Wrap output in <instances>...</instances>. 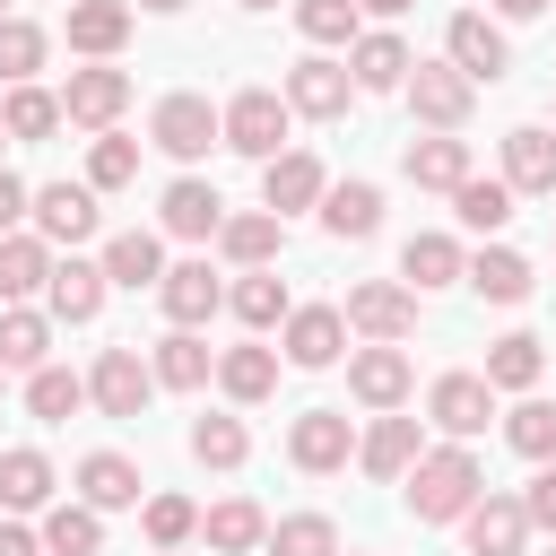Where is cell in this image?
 Here are the masks:
<instances>
[{"mask_svg": "<svg viewBox=\"0 0 556 556\" xmlns=\"http://www.w3.org/2000/svg\"><path fill=\"white\" fill-rule=\"evenodd\" d=\"M417 452H426V434H417V417H400V408H382V417L356 434V469L382 478V486H400V478L417 469Z\"/></svg>", "mask_w": 556, "mask_h": 556, "instance_id": "cell-16", "label": "cell"}, {"mask_svg": "<svg viewBox=\"0 0 556 556\" xmlns=\"http://www.w3.org/2000/svg\"><path fill=\"white\" fill-rule=\"evenodd\" d=\"M408 391H417V365H408V348L400 339H365V348H348V400L356 408H408Z\"/></svg>", "mask_w": 556, "mask_h": 556, "instance_id": "cell-4", "label": "cell"}, {"mask_svg": "<svg viewBox=\"0 0 556 556\" xmlns=\"http://www.w3.org/2000/svg\"><path fill=\"white\" fill-rule=\"evenodd\" d=\"M191 460H200V469H243V460H252L243 417H200V426H191Z\"/></svg>", "mask_w": 556, "mask_h": 556, "instance_id": "cell-47", "label": "cell"}, {"mask_svg": "<svg viewBox=\"0 0 556 556\" xmlns=\"http://www.w3.org/2000/svg\"><path fill=\"white\" fill-rule=\"evenodd\" d=\"M217 113H226V148L252 156V165H269L278 148H295V139H287V130H295V104H287L278 87H243V96H226Z\"/></svg>", "mask_w": 556, "mask_h": 556, "instance_id": "cell-2", "label": "cell"}, {"mask_svg": "<svg viewBox=\"0 0 556 556\" xmlns=\"http://www.w3.org/2000/svg\"><path fill=\"white\" fill-rule=\"evenodd\" d=\"M469 287H478L486 304H521L539 278H530V261H521L513 243H478V252H469Z\"/></svg>", "mask_w": 556, "mask_h": 556, "instance_id": "cell-34", "label": "cell"}, {"mask_svg": "<svg viewBox=\"0 0 556 556\" xmlns=\"http://www.w3.org/2000/svg\"><path fill=\"white\" fill-rule=\"evenodd\" d=\"M200 539H208V556H261L269 547V513L252 495H226V504L200 513Z\"/></svg>", "mask_w": 556, "mask_h": 556, "instance_id": "cell-26", "label": "cell"}, {"mask_svg": "<svg viewBox=\"0 0 556 556\" xmlns=\"http://www.w3.org/2000/svg\"><path fill=\"white\" fill-rule=\"evenodd\" d=\"M96 200H104L96 182H43V191H35V217H26V226H35V235H43L52 252H78V243L96 235V217H104Z\"/></svg>", "mask_w": 556, "mask_h": 556, "instance_id": "cell-10", "label": "cell"}, {"mask_svg": "<svg viewBox=\"0 0 556 556\" xmlns=\"http://www.w3.org/2000/svg\"><path fill=\"white\" fill-rule=\"evenodd\" d=\"M61 113H70L78 130H113V122L130 113V70H113V61L70 70V78H61Z\"/></svg>", "mask_w": 556, "mask_h": 556, "instance_id": "cell-9", "label": "cell"}, {"mask_svg": "<svg viewBox=\"0 0 556 556\" xmlns=\"http://www.w3.org/2000/svg\"><path fill=\"white\" fill-rule=\"evenodd\" d=\"M295 35H304L313 52L356 43V35H365V9H356V0H295Z\"/></svg>", "mask_w": 556, "mask_h": 556, "instance_id": "cell-43", "label": "cell"}, {"mask_svg": "<svg viewBox=\"0 0 556 556\" xmlns=\"http://www.w3.org/2000/svg\"><path fill=\"white\" fill-rule=\"evenodd\" d=\"M217 252H226L235 269H269V261L287 252V217H278V208H235V217L217 226Z\"/></svg>", "mask_w": 556, "mask_h": 556, "instance_id": "cell-24", "label": "cell"}, {"mask_svg": "<svg viewBox=\"0 0 556 556\" xmlns=\"http://www.w3.org/2000/svg\"><path fill=\"white\" fill-rule=\"evenodd\" d=\"M400 96H408V113H417L426 130H460V122H469V104H478V78H469L460 61H417Z\"/></svg>", "mask_w": 556, "mask_h": 556, "instance_id": "cell-5", "label": "cell"}, {"mask_svg": "<svg viewBox=\"0 0 556 556\" xmlns=\"http://www.w3.org/2000/svg\"><path fill=\"white\" fill-rule=\"evenodd\" d=\"M96 547H104V513L87 495L43 504V556H96Z\"/></svg>", "mask_w": 556, "mask_h": 556, "instance_id": "cell-38", "label": "cell"}, {"mask_svg": "<svg viewBox=\"0 0 556 556\" xmlns=\"http://www.w3.org/2000/svg\"><path fill=\"white\" fill-rule=\"evenodd\" d=\"M0 17H9V0H0Z\"/></svg>", "mask_w": 556, "mask_h": 556, "instance_id": "cell-61", "label": "cell"}, {"mask_svg": "<svg viewBox=\"0 0 556 556\" xmlns=\"http://www.w3.org/2000/svg\"><path fill=\"white\" fill-rule=\"evenodd\" d=\"M0 556H43V530H26V521H0Z\"/></svg>", "mask_w": 556, "mask_h": 556, "instance_id": "cell-52", "label": "cell"}, {"mask_svg": "<svg viewBox=\"0 0 556 556\" xmlns=\"http://www.w3.org/2000/svg\"><path fill=\"white\" fill-rule=\"evenodd\" d=\"M460 539H469V556H521L530 547V513H521V495H478L469 513H460Z\"/></svg>", "mask_w": 556, "mask_h": 556, "instance_id": "cell-18", "label": "cell"}, {"mask_svg": "<svg viewBox=\"0 0 556 556\" xmlns=\"http://www.w3.org/2000/svg\"><path fill=\"white\" fill-rule=\"evenodd\" d=\"M87 400H96L104 417H139V408L156 400V365H148L139 348H104V356L87 365Z\"/></svg>", "mask_w": 556, "mask_h": 556, "instance_id": "cell-11", "label": "cell"}, {"mask_svg": "<svg viewBox=\"0 0 556 556\" xmlns=\"http://www.w3.org/2000/svg\"><path fill=\"white\" fill-rule=\"evenodd\" d=\"M513 200H521V191H513L504 174H495V182H486V174H469V182L452 191V217H460L469 235H504V226H513Z\"/></svg>", "mask_w": 556, "mask_h": 556, "instance_id": "cell-40", "label": "cell"}, {"mask_svg": "<svg viewBox=\"0 0 556 556\" xmlns=\"http://www.w3.org/2000/svg\"><path fill=\"white\" fill-rule=\"evenodd\" d=\"M365 17H400V9H417V0H356Z\"/></svg>", "mask_w": 556, "mask_h": 556, "instance_id": "cell-54", "label": "cell"}, {"mask_svg": "<svg viewBox=\"0 0 556 556\" xmlns=\"http://www.w3.org/2000/svg\"><path fill=\"white\" fill-rule=\"evenodd\" d=\"M547 0H495V17H539Z\"/></svg>", "mask_w": 556, "mask_h": 556, "instance_id": "cell-53", "label": "cell"}, {"mask_svg": "<svg viewBox=\"0 0 556 556\" xmlns=\"http://www.w3.org/2000/svg\"><path fill=\"white\" fill-rule=\"evenodd\" d=\"M26 408H35L43 426L78 417V408H87V374H70V365H35V374H26Z\"/></svg>", "mask_w": 556, "mask_h": 556, "instance_id": "cell-42", "label": "cell"}, {"mask_svg": "<svg viewBox=\"0 0 556 556\" xmlns=\"http://www.w3.org/2000/svg\"><path fill=\"white\" fill-rule=\"evenodd\" d=\"M321 191H330V174H321V156H313V148H278V156L261 165V208H278V217L321 208Z\"/></svg>", "mask_w": 556, "mask_h": 556, "instance_id": "cell-17", "label": "cell"}, {"mask_svg": "<svg viewBox=\"0 0 556 556\" xmlns=\"http://www.w3.org/2000/svg\"><path fill=\"white\" fill-rule=\"evenodd\" d=\"M504 182H513L521 200H556V130H547V122L504 130Z\"/></svg>", "mask_w": 556, "mask_h": 556, "instance_id": "cell-20", "label": "cell"}, {"mask_svg": "<svg viewBox=\"0 0 556 556\" xmlns=\"http://www.w3.org/2000/svg\"><path fill=\"white\" fill-rule=\"evenodd\" d=\"M139 9H156V17H174V9H191V0H139Z\"/></svg>", "mask_w": 556, "mask_h": 556, "instance_id": "cell-55", "label": "cell"}, {"mask_svg": "<svg viewBox=\"0 0 556 556\" xmlns=\"http://www.w3.org/2000/svg\"><path fill=\"white\" fill-rule=\"evenodd\" d=\"M400 278H408L417 295H434V287H460V278H469V252H460L452 235H408V243H400Z\"/></svg>", "mask_w": 556, "mask_h": 556, "instance_id": "cell-29", "label": "cell"}, {"mask_svg": "<svg viewBox=\"0 0 556 556\" xmlns=\"http://www.w3.org/2000/svg\"><path fill=\"white\" fill-rule=\"evenodd\" d=\"M148 556H182V547H148Z\"/></svg>", "mask_w": 556, "mask_h": 556, "instance_id": "cell-56", "label": "cell"}, {"mask_svg": "<svg viewBox=\"0 0 556 556\" xmlns=\"http://www.w3.org/2000/svg\"><path fill=\"white\" fill-rule=\"evenodd\" d=\"M400 486H408V513H417V521H460V513L486 495V469H478L469 443H434V452H417V469H408Z\"/></svg>", "mask_w": 556, "mask_h": 556, "instance_id": "cell-1", "label": "cell"}, {"mask_svg": "<svg viewBox=\"0 0 556 556\" xmlns=\"http://www.w3.org/2000/svg\"><path fill=\"white\" fill-rule=\"evenodd\" d=\"M26 217H35V191H26V182H17L9 165H0V235H17Z\"/></svg>", "mask_w": 556, "mask_h": 556, "instance_id": "cell-51", "label": "cell"}, {"mask_svg": "<svg viewBox=\"0 0 556 556\" xmlns=\"http://www.w3.org/2000/svg\"><path fill=\"white\" fill-rule=\"evenodd\" d=\"M52 460L35 452V443H17V452H0V513H43L52 504Z\"/></svg>", "mask_w": 556, "mask_h": 556, "instance_id": "cell-33", "label": "cell"}, {"mask_svg": "<svg viewBox=\"0 0 556 556\" xmlns=\"http://www.w3.org/2000/svg\"><path fill=\"white\" fill-rule=\"evenodd\" d=\"M339 556H356V547H339Z\"/></svg>", "mask_w": 556, "mask_h": 556, "instance_id": "cell-59", "label": "cell"}, {"mask_svg": "<svg viewBox=\"0 0 556 556\" xmlns=\"http://www.w3.org/2000/svg\"><path fill=\"white\" fill-rule=\"evenodd\" d=\"M426 417H434L452 443H469V434H486V417H495V382H486V374H434V382H426Z\"/></svg>", "mask_w": 556, "mask_h": 556, "instance_id": "cell-13", "label": "cell"}, {"mask_svg": "<svg viewBox=\"0 0 556 556\" xmlns=\"http://www.w3.org/2000/svg\"><path fill=\"white\" fill-rule=\"evenodd\" d=\"M339 313H348L356 339H408L417 330V287L408 278H356Z\"/></svg>", "mask_w": 556, "mask_h": 556, "instance_id": "cell-7", "label": "cell"}, {"mask_svg": "<svg viewBox=\"0 0 556 556\" xmlns=\"http://www.w3.org/2000/svg\"><path fill=\"white\" fill-rule=\"evenodd\" d=\"M304 122H339L348 104H356V70L348 61H330V52H304L295 70H287V87H278Z\"/></svg>", "mask_w": 556, "mask_h": 556, "instance_id": "cell-8", "label": "cell"}, {"mask_svg": "<svg viewBox=\"0 0 556 556\" xmlns=\"http://www.w3.org/2000/svg\"><path fill=\"white\" fill-rule=\"evenodd\" d=\"M539 374H547V339L539 330H504L486 348V382L495 391H539Z\"/></svg>", "mask_w": 556, "mask_h": 556, "instance_id": "cell-36", "label": "cell"}, {"mask_svg": "<svg viewBox=\"0 0 556 556\" xmlns=\"http://www.w3.org/2000/svg\"><path fill=\"white\" fill-rule=\"evenodd\" d=\"M148 139H156L174 165H200L208 148H226V113H217L208 96H191V87H182V96H165V104L148 113Z\"/></svg>", "mask_w": 556, "mask_h": 556, "instance_id": "cell-3", "label": "cell"}, {"mask_svg": "<svg viewBox=\"0 0 556 556\" xmlns=\"http://www.w3.org/2000/svg\"><path fill=\"white\" fill-rule=\"evenodd\" d=\"M217 226H226L217 182H200V174L165 182V200H156V235H174V243H217Z\"/></svg>", "mask_w": 556, "mask_h": 556, "instance_id": "cell-15", "label": "cell"}, {"mask_svg": "<svg viewBox=\"0 0 556 556\" xmlns=\"http://www.w3.org/2000/svg\"><path fill=\"white\" fill-rule=\"evenodd\" d=\"M521 513H530V530H556V460H539V478L521 486Z\"/></svg>", "mask_w": 556, "mask_h": 556, "instance_id": "cell-50", "label": "cell"}, {"mask_svg": "<svg viewBox=\"0 0 556 556\" xmlns=\"http://www.w3.org/2000/svg\"><path fill=\"white\" fill-rule=\"evenodd\" d=\"M400 174H408L417 191H460L478 165H469V139H460V130H426V139H408Z\"/></svg>", "mask_w": 556, "mask_h": 556, "instance_id": "cell-22", "label": "cell"}, {"mask_svg": "<svg viewBox=\"0 0 556 556\" xmlns=\"http://www.w3.org/2000/svg\"><path fill=\"white\" fill-rule=\"evenodd\" d=\"M261 556H339V521L330 513H287V521H269Z\"/></svg>", "mask_w": 556, "mask_h": 556, "instance_id": "cell-44", "label": "cell"}, {"mask_svg": "<svg viewBox=\"0 0 556 556\" xmlns=\"http://www.w3.org/2000/svg\"><path fill=\"white\" fill-rule=\"evenodd\" d=\"M348 70H356V96H391V87H408L417 52H408L391 26H365V35L348 43Z\"/></svg>", "mask_w": 556, "mask_h": 556, "instance_id": "cell-21", "label": "cell"}, {"mask_svg": "<svg viewBox=\"0 0 556 556\" xmlns=\"http://www.w3.org/2000/svg\"><path fill=\"white\" fill-rule=\"evenodd\" d=\"M226 304H235V321H243V330H278V321L295 313V295H287V278H278V269H243V278L226 287Z\"/></svg>", "mask_w": 556, "mask_h": 556, "instance_id": "cell-35", "label": "cell"}, {"mask_svg": "<svg viewBox=\"0 0 556 556\" xmlns=\"http://www.w3.org/2000/svg\"><path fill=\"white\" fill-rule=\"evenodd\" d=\"M104 295H113V278H104V261H52V287H43V313L52 321H96L104 313Z\"/></svg>", "mask_w": 556, "mask_h": 556, "instance_id": "cell-23", "label": "cell"}, {"mask_svg": "<svg viewBox=\"0 0 556 556\" xmlns=\"http://www.w3.org/2000/svg\"><path fill=\"white\" fill-rule=\"evenodd\" d=\"M547 130H556V122H547Z\"/></svg>", "mask_w": 556, "mask_h": 556, "instance_id": "cell-62", "label": "cell"}, {"mask_svg": "<svg viewBox=\"0 0 556 556\" xmlns=\"http://www.w3.org/2000/svg\"><path fill=\"white\" fill-rule=\"evenodd\" d=\"M504 443L521 452V460H556V400H513V417H504Z\"/></svg>", "mask_w": 556, "mask_h": 556, "instance_id": "cell-46", "label": "cell"}, {"mask_svg": "<svg viewBox=\"0 0 556 556\" xmlns=\"http://www.w3.org/2000/svg\"><path fill=\"white\" fill-rule=\"evenodd\" d=\"M287 460H295L304 478H339V469L356 460V417H348V408H304V417L287 426Z\"/></svg>", "mask_w": 556, "mask_h": 556, "instance_id": "cell-6", "label": "cell"}, {"mask_svg": "<svg viewBox=\"0 0 556 556\" xmlns=\"http://www.w3.org/2000/svg\"><path fill=\"white\" fill-rule=\"evenodd\" d=\"M443 61H460L478 87H495V78L513 70V43H504V26H495V17H478V9H452V26H443Z\"/></svg>", "mask_w": 556, "mask_h": 556, "instance_id": "cell-14", "label": "cell"}, {"mask_svg": "<svg viewBox=\"0 0 556 556\" xmlns=\"http://www.w3.org/2000/svg\"><path fill=\"white\" fill-rule=\"evenodd\" d=\"M321 226H330L339 243H365V235L382 226V191H374V182H330V191H321Z\"/></svg>", "mask_w": 556, "mask_h": 556, "instance_id": "cell-39", "label": "cell"}, {"mask_svg": "<svg viewBox=\"0 0 556 556\" xmlns=\"http://www.w3.org/2000/svg\"><path fill=\"white\" fill-rule=\"evenodd\" d=\"M130 17H139L130 0H70V17H61V26H70V52L113 61V52L130 43Z\"/></svg>", "mask_w": 556, "mask_h": 556, "instance_id": "cell-27", "label": "cell"}, {"mask_svg": "<svg viewBox=\"0 0 556 556\" xmlns=\"http://www.w3.org/2000/svg\"><path fill=\"white\" fill-rule=\"evenodd\" d=\"M52 243L35 235V226H17V235H0V304H26V295H43L52 287Z\"/></svg>", "mask_w": 556, "mask_h": 556, "instance_id": "cell-28", "label": "cell"}, {"mask_svg": "<svg viewBox=\"0 0 556 556\" xmlns=\"http://www.w3.org/2000/svg\"><path fill=\"white\" fill-rule=\"evenodd\" d=\"M139 530H148V547H191L200 539V504L191 495H148L139 504Z\"/></svg>", "mask_w": 556, "mask_h": 556, "instance_id": "cell-48", "label": "cell"}, {"mask_svg": "<svg viewBox=\"0 0 556 556\" xmlns=\"http://www.w3.org/2000/svg\"><path fill=\"white\" fill-rule=\"evenodd\" d=\"M278 348H287V365L321 374V365L348 356V313H339V304H295V313L278 321Z\"/></svg>", "mask_w": 556, "mask_h": 556, "instance_id": "cell-12", "label": "cell"}, {"mask_svg": "<svg viewBox=\"0 0 556 556\" xmlns=\"http://www.w3.org/2000/svg\"><path fill=\"white\" fill-rule=\"evenodd\" d=\"M217 391H226L235 408H252V400H269V391H278V348H261V339H243V348H226V356H217Z\"/></svg>", "mask_w": 556, "mask_h": 556, "instance_id": "cell-32", "label": "cell"}, {"mask_svg": "<svg viewBox=\"0 0 556 556\" xmlns=\"http://www.w3.org/2000/svg\"><path fill=\"white\" fill-rule=\"evenodd\" d=\"M0 365H9V374H35V365H52V313H35V304H9V313H0Z\"/></svg>", "mask_w": 556, "mask_h": 556, "instance_id": "cell-37", "label": "cell"}, {"mask_svg": "<svg viewBox=\"0 0 556 556\" xmlns=\"http://www.w3.org/2000/svg\"><path fill=\"white\" fill-rule=\"evenodd\" d=\"M87 182H96V191H130V182H139V139L96 130V148H87Z\"/></svg>", "mask_w": 556, "mask_h": 556, "instance_id": "cell-49", "label": "cell"}, {"mask_svg": "<svg viewBox=\"0 0 556 556\" xmlns=\"http://www.w3.org/2000/svg\"><path fill=\"white\" fill-rule=\"evenodd\" d=\"M96 261H104V278H113V287H130V295H139V287H156V278H165V235L130 226V235H113Z\"/></svg>", "mask_w": 556, "mask_h": 556, "instance_id": "cell-30", "label": "cell"}, {"mask_svg": "<svg viewBox=\"0 0 556 556\" xmlns=\"http://www.w3.org/2000/svg\"><path fill=\"white\" fill-rule=\"evenodd\" d=\"M0 391H9V365H0Z\"/></svg>", "mask_w": 556, "mask_h": 556, "instance_id": "cell-58", "label": "cell"}, {"mask_svg": "<svg viewBox=\"0 0 556 556\" xmlns=\"http://www.w3.org/2000/svg\"><path fill=\"white\" fill-rule=\"evenodd\" d=\"M43 52H52V35L35 17H0V87H26L43 70Z\"/></svg>", "mask_w": 556, "mask_h": 556, "instance_id": "cell-45", "label": "cell"}, {"mask_svg": "<svg viewBox=\"0 0 556 556\" xmlns=\"http://www.w3.org/2000/svg\"><path fill=\"white\" fill-rule=\"evenodd\" d=\"M61 9H70V0H61Z\"/></svg>", "mask_w": 556, "mask_h": 556, "instance_id": "cell-63", "label": "cell"}, {"mask_svg": "<svg viewBox=\"0 0 556 556\" xmlns=\"http://www.w3.org/2000/svg\"><path fill=\"white\" fill-rule=\"evenodd\" d=\"M70 486H78V495H87L96 513H122V504H148V495H139L148 478H139V460H130V452H87V460L70 469Z\"/></svg>", "mask_w": 556, "mask_h": 556, "instance_id": "cell-25", "label": "cell"}, {"mask_svg": "<svg viewBox=\"0 0 556 556\" xmlns=\"http://www.w3.org/2000/svg\"><path fill=\"white\" fill-rule=\"evenodd\" d=\"M148 365H156V391H200V382L217 374V356H208L200 330H165V339L148 348Z\"/></svg>", "mask_w": 556, "mask_h": 556, "instance_id": "cell-31", "label": "cell"}, {"mask_svg": "<svg viewBox=\"0 0 556 556\" xmlns=\"http://www.w3.org/2000/svg\"><path fill=\"white\" fill-rule=\"evenodd\" d=\"M156 304H165V321H174V330H200V321L226 304V287H217V269H208V261H165Z\"/></svg>", "mask_w": 556, "mask_h": 556, "instance_id": "cell-19", "label": "cell"}, {"mask_svg": "<svg viewBox=\"0 0 556 556\" xmlns=\"http://www.w3.org/2000/svg\"><path fill=\"white\" fill-rule=\"evenodd\" d=\"M0 122H9V139H52L70 113H61V87H35V78H26V87L0 96Z\"/></svg>", "mask_w": 556, "mask_h": 556, "instance_id": "cell-41", "label": "cell"}, {"mask_svg": "<svg viewBox=\"0 0 556 556\" xmlns=\"http://www.w3.org/2000/svg\"><path fill=\"white\" fill-rule=\"evenodd\" d=\"M0 139H9V122H0Z\"/></svg>", "mask_w": 556, "mask_h": 556, "instance_id": "cell-60", "label": "cell"}, {"mask_svg": "<svg viewBox=\"0 0 556 556\" xmlns=\"http://www.w3.org/2000/svg\"><path fill=\"white\" fill-rule=\"evenodd\" d=\"M243 9H278V0H243Z\"/></svg>", "mask_w": 556, "mask_h": 556, "instance_id": "cell-57", "label": "cell"}]
</instances>
